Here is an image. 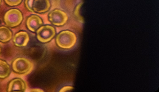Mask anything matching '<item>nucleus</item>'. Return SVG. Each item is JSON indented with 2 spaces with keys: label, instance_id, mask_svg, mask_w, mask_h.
<instances>
[{
  "label": "nucleus",
  "instance_id": "obj_1",
  "mask_svg": "<svg viewBox=\"0 0 159 92\" xmlns=\"http://www.w3.org/2000/svg\"><path fill=\"white\" fill-rule=\"evenodd\" d=\"M77 41L76 34L69 30L61 31L56 38V42L57 46L64 49H71L74 47Z\"/></svg>",
  "mask_w": 159,
  "mask_h": 92
},
{
  "label": "nucleus",
  "instance_id": "obj_2",
  "mask_svg": "<svg viewBox=\"0 0 159 92\" xmlns=\"http://www.w3.org/2000/svg\"><path fill=\"white\" fill-rule=\"evenodd\" d=\"M33 68L32 62L26 58H17L12 63L13 70L15 72L18 74H28L31 72Z\"/></svg>",
  "mask_w": 159,
  "mask_h": 92
},
{
  "label": "nucleus",
  "instance_id": "obj_3",
  "mask_svg": "<svg viewBox=\"0 0 159 92\" xmlns=\"http://www.w3.org/2000/svg\"><path fill=\"white\" fill-rule=\"evenodd\" d=\"M23 18V15L21 11L18 9H13L5 13L4 21L8 27L14 28L18 26L22 23Z\"/></svg>",
  "mask_w": 159,
  "mask_h": 92
},
{
  "label": "nucleus",
  "instance_id": "obj_4",
  "mask_svg": "<svg viewBox=\"0 0 159 92\" xmlns=\"http://www.w3.org/2000/svg\"><path fill=\"white\" fill-rule=\"evenodd\" d=\"M37 38L38 40L42 43H47L51 41L56 34L55 29L49 25L41 26L37 31Z\"/></svg>",
  "mask_w": 159,
  "mask_h": 92
},
{
  "label": "nucleus",
  "instance_id": "obj_5",
  "mask_svg": "<svg viewBox=\"0 0 159 92\" xmlns=\"http://www.w3.org/2000/svg\"><path fill=\"white\" fill-rule=\"evenodd\" d=\"M48 19L54 25L60 27L66 24L68 17L65 12L58 9H55L48 14Z\"/></svg>",
  "mask_w": 159,
  "mask_h": 92
},
{
  "label": "nucleus",
  "instance_id": "obj_6",
  "mask_svg": "<svg viewBox=\"0 0 159 92\" xmlns=\"http://www.w3.org/2000/svg\"><path fill=\"white\" fill-rule=\"evenodd\" d=\"M51 7L50 0H33L31 5V12L44 13L48 12Z\"/></svg>",
  "mask_w": 159,
  "mask_h": 92
},
{
  "label": "nucleus",
  "instance_id": "obj_7",
  "mask_svg": "<svg viewBox=\"0 0 159 92\" xmlns=\"http://www.w3.org/2000/svg\"><path fill=\"white\" fill-rule=\"evenodd\" d=\"M25 82L21 78H15L9 83L7 91L11 92H25L26 90Z\"/></svg>",
  "mask_w": 159,
  "mask_h": 92
},
{
  "label": "nucleus",
  "instance_id": "obj_8",
  "mask_svg": "<svg viewBox=\"0 0 159 92\" xmlns=\"http://www.w3.org/2000/svg\"><path fill=\"white\" fill-rule=\"evenodd\" d=\"M30 41V36L28 32L21 31L15 35L13 41L15 46L18 47H25Z\"/></svg>",
  "mask_w": 159,
  "mask_h": 92
},
{
  "label": "nucleus",
  "instance_id": "obj_9",
  "mask_svg": "<svg viewBox=\"0 0 159 92\" xmlns=\"http://www.w3.org/2000/svg\"><path fill=\"white\" fill-rule=\"evenodd\" d=\"M43 25L42 19L39 16L32 15L28 18L26 26L28 29L32 32H36L37 30Z\"/></svg>",
  "mask_w": 159,
  "mask_h": 92
},
{
  "label": "nucleus",
  "instance_id": "obj_10",
  "mask_svg": "<svg viewBox=\"0 0 159 92\" xmlns=\"http://www.w3.org/2000/svg\"><path fill=\"white\" fill-rule=\"evenodd\" d=\"M12 32L11 30L4 26H0V42L7 43L12 38Z\"/></svg>",
  "mask_w": 159,
  "mask_h": 92
},
{
  "label": "nucleus",
  "instance_id": "obj_11",
  "mask_svg": "<svg viewBox=\"0 0 159 92\" xmlns=\"http://www.w3.org/2000/svg\"><path fill=\"white\" fill-rule=\"evenodd\" d=\"M11 71V67L8 63L4 60L0 59V79H6L9 77Z\"/></svg>",
  "mask_w": 159,
  "mask_h": 92
},
{
  "label": "nucleus",
  "instance_id": "obj_12",
  "mask_svg": "<svg viewBox=\"0 0 159 92\" xmlns=\"http://www.w3.org/2000/svg\"><path fill=\"white\" fill-rule=\"evenodd\" d=\"M4 1L9 6L14 7L21 4L23 0H4Z\"/></svg>",
  "mask_w": 159,
  "mask_h": 92
},
{
  "label": "nucleus",
  "instance_id": "obj_13",
  "mask_svg": "<svg viewBox=\"0 0 159 92\" xmlns=\"http://www.w3.org/2000/svg\"><path fill=\"white\" fill-rule=\"evenodd\" d=\"M33 0H25V6L28 11L31 12V5Z\"/></svg>",
  "mask_w": 159,
  "mask_h": 92
},
{
  "label": "nucleus",
  "instance_id": "obj_14",
  "mask_svg": "<svg viewBox=\"0 0 159 92\" xmlns=\"http://www.w3.org/2000/svg\"><path fill=\"white\" fill-rule=\"evenodd\" d=\"M74 89V87L72 86H65L64 87H62L60 90V92H70Z\"/></svg>",
  "mask_w": 159,
  "mask_h": 92
},
{
  "label": "nucleus",
  "instance_id": "obj_15",
  "mask_svg": "<svg viewBox=\"0 0 159 92\" xmlns=\"http://www.w3.org/2000/svg\"><path fill=\"white\" fill-rule=\"evenodd\" d=\"M30 92H43V90H41V89H38V88H35V89H32L30 90Z\"/></svg>",
  "mask_w": 159,
  "mask_h": 92
},
{
  "label": "nucleus",
  "instance_id": "obj_16",
  "mask_svg": "<svg viewBox=\"0 0 159 92\" xmlns=\"http://www.w3.org/2000/svg\"><path fill=\"white\" fill-rule=\"evenodd\" d=\"M2 52V48L1 46V45H0V54H1V53Z\"/></svg>",
  "mask_w": 159,
  "mask_h": 92
},
{
  "label": "nucleus",
  "instance_id": "obj_17",
  "mask_svg": "<svg viewBox=\"0 0 159 92\" xmlns=\"http://www.w3.org/2000/svg\"><path fill=\"white\" fill-rule=\"evenodd\" d=\"M2 0H0V6L1 5Z\"/></svg>",
  "mask_w": 159,
  "mask_h": 92
}]
</instances>
